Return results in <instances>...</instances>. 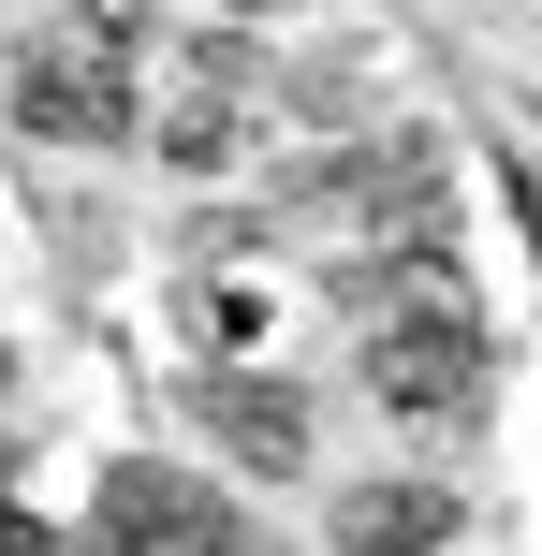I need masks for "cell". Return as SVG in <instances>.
<instances>
[{"instance_id": "obj_1", "label": "cell", "mask_w": 542, "mask_h": 556, "mask_svg": "<svg viewBox=\"0 0 542 556\" xmlns=\"http://www.w3.org/2000/svg\"><path fill=\"white\" fill-rule=\"evenodd\" d=\"M367 395H381L396 425H469V410L499 395V337L469 323L455 278H440V293H396V307L367 323Z\"/></svg>"}, {"instance_id": "obj_2", "label": "cell", "mask_w": 542, "mask_h": 556, "mask_svg": "<svg viewBox=\"0 0 542 556\" xmlns=\"http://www.w3.org/2000/svg\"><path fill=\"white\" fill-rule=\"evenodd\" d=\"M176 410H191V440L220 454V469H250V483H293V469H308V395H293V381L191 366V381H176Z\"/></svg>"}, {"instance_id": "obj_3", "label": "cell", "mask_w": 542, "mask_h": 556, "mask_svg": "<svg viewBox=\"0 0 542 556\" xmlns=\"http://www.w3.org/2000/svg\"><path fill=\"white\" fill-rule=\"evenodd\" d=\"M0 103H15L29 147H117V132H133V74L74 59L59 29H29V45H15V88H0Z\"/></svg>"}, {"instance_id": "obj_4", "label": "cell", "mask_w": 542, "mask_h": 556, "mask_svg": "<svg viewBox=\"0 0 542 556\" xmlns=\"http://www.w3.org/2000/svg\"><path fill=\"white\" fill-rule=\"evenodd\" d=\"M323 528H338V556H469V513L440 469H367L323 498Z\"/></svg>"}, {"instance_id": "obj_5", "label": "cell", "mask_w": 542, "mask_h": 556, "mask_svg": "<svg viewBox=\"0 0 542 556\" xmlns=\"http://www.w3.org/2000/svg\"><path fill=\"white\" fill-rule=\"evenodd\" d=\"M103 528L133 542V556H235V513H220V483H191V469H117V498H103Z\"/></svg>"}, {"instance_id": "obj_6", "label": "cell", "mask_w": 542, "mask_h": 556, "mask_svg": "<svg viewBox=\"0 0 542 556\" xmlns=\"http://www.w3.org/2000/svg\"><path fill=\"white\" fill-rule=\"evenodd\" d=\"M162 162L176 176H235V162H250V117H235L220 88H176V103H162Z\"/></svg>"}, {"instance_id": "obj_7", "label": "cell", "mask_w": 542, "mask_h": 556, "mask_svg": "<svg viewBox=\"0 0 542 556\" xmlns=\"http://www.w3.org/2000/svg\"><path fill=\"white\" fill-rule=\"evenodd\" d=\"M59 45H74V59H103V74H133V45H147V0H59Z\"/></svg>"}, {"instance_id": "obj_8", "label": "cell", "mask_w": 542, "mask_h": 556, "mask_svg": "<svg viewBox=\"0 0 542 556\" xmlns=\"http://www.w3.org/2000/svg\"><path fill=\"white\" fill-rule=\"evenodd\" d=\"M0 556H59V542H45V528H29V513H0Z\"/></svg>"}]
</instances>
